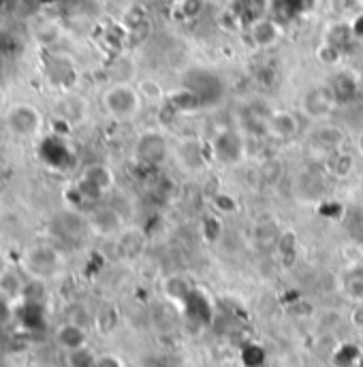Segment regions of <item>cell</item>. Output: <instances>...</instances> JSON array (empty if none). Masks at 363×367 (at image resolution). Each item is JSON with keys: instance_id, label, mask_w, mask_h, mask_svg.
I'll return each instance as SVG.
<instances>
[{"instance_id": "1", "label": "cell", "mask_w": 363, "mask_h": 367, "mask_svg": "<svg viewBox=\"0 0 363 367\" xmlns=\"http://www.w3.org/2000/svg\"><path fill=\"white\" fill-rule=\"evenodd\" d=\"M45 120L41 111L31 103H13L5 111V128L13 139L33 141L43 133Z\"/></svg>"}, {"instance_id": "2", "label": "cell", "mask_w": 363, "mask_h": 367, "mask_svg": "<svg viewBox=\"0 0 363 367\" xmlns=\"http://www.w3.org/2000/svg\"><path fill=\"white\" fill-rule=\"evenodd\" d=\"M101 101H103V109L107 111V116L118 122L135 120L137 114L141 111V103H143L139 90L131 84H112L103 92Z\"/></svg>"}, {"instance_id": "3", "label": "cell", "mask_w": 363, "mask_h": 367, "mask_svg": "<svg viewBox=\"0 0 363 367\" xmlns=\"http://www.w3.org/2000/svg\"><path fill=\"white\" fill-rule=\"evenodd\" d=\"M24 271L35 280V282H45L50 278H56L65 265L63 254L50 246V243H35L24 252L22 258Z\"/></svg>"}, {"instance_id": "4", "label": "cell", "mask_w": 363, "mask_h": 367, "mask_svg": "<svg viewBox=\"0 0 363 367\" xmlns=\"http://www.w3.org/2000/svg\"><path fill=\"white\" fill-rule=\"evenodd\" d=\"M335 101H337V97H335L333 88H316L305 94L303 114L310 118H325L331 111V107L335 105Z\"/></svg>"}, {"instance_id": "5", "label": "cell", "mask_w": 363, "mask_h": 367, "mask_svg": "<svg viewBox=\"0 0 363 367\" xmlns=\"http://www.w3.org/2000/svg\"><path fill=\"white\" fill-rule=\"evenodd\" d=\"M56 341L60 348H65L67 352H75V350H82L86 348L88 344V335L86 331L75 324V322H65L56 329Z\"/></svg>"}, {"instance_id": "6", "label": "cell", "mask_w": 363, "mask_h": 367, "mask_svg": "<svg viewBox=\"0 0 363 367\" xmlns=\"http://www.w3.org/2000/svg\"><path fill=\"white\" fill-rule=\"evenodd\" d=\"M250 35H252L254 45H259V48H271L280 39V26L273 20L259 18L256 22H252Z\"/></svg>"}, {"instance_id": "7", "label": "cell", "mask_w": 363, "mask_h": 367, "mask_svg": "<svg viewBox=\"0 0 363 367\" xmlns=\"http://www.w3.org/2000/svg\"><path fill=\"white\" fill-rule=\"evenodd\" d=\"M114 182V175L112 171L105 167V165H92L84 171V177H82V186H88L90 190L94 192H103L112 186Z\"/></svg>"}, {"instance_id": "8", "label": "cell", "mask_w": 363, "mask_h": 367, "mask_svg": "<svg viewBox=\"0 0 363 367\" xmlns=\"http://www.w3.org/2000/svg\"><path fill=\"white\" fill-rule=\"evenodd\" d=\"M269 126L273 131L276 137H282V139H288V137H295L299 126H297V118L293 114H286V111H278L271 116L269 120Z\"/></svg>"}, {"instance_id": "9", "label": "cell", "mask_w": 363, "mask_h": 367, "mask_svg": "<svg viewBox=\"0 0 363 367\" xmlns=\"http://www.w3.org/2000/svg\"><path fill=\"white\" fill-rule=\"evenodd\" d=\"M163 152H165V143L161 137L156 135H146L139 143H137V156L143 158V160H150V163H156L163 158Z\"/></svg>"}, {"instance_id": "10", "label": "cell", "mask_w": 363, "mask_h": 367, "mask_svg": "<svg viewBox=\"0 0 363 367\" xmlns=\"http://www.w3.org/2000/svg\"><path fill=\"white\" fill-rule=\"evenodd\" d=\"M137 90H139V94H141V99H143V101H154V103H156V101H161V97H163L161 88H158L154 82H150V80L139 82Z\"/></svg>"}, {"instance_id": "11", "label": "cell", "mask_w": 363, "mask_h": 367, "mask_svg": "<svg viewBox=\"0 0 363 367\" xmlns=\"http://www.w3.org/2000/svg\"><path fill=\"white\" fill-rule=\"evenodd\" d=\"M94 367H122V363L116 356H103V358H97Z\"/></svg>"}, {"instance_id": "12", "label": "cell", "mask_w": 363, "mask_h": 367, "mask_svg": "<svg viewBox=\"0 0 363 367\" xmlns=\"http://www.w3.org/2000/svg\"><path fill=\"white\" fill-rule=\"evenodd\" d=\"M359 150H361V154H363V133L359 135Z\"/></svg>"}, {"instance_id": "13", "label": "cell", "mask_w": 363, "mask_h": 367, "mask_svg": "<svg viewBox=\"0 0 363 367\" xmlns=\"http://www.w3.org/2000/svg\"><path fill=\"white\" fill-rule=\"evenodd\" d=\"M5 269H7V267H5V261H3V256H0V273H3Z\"/></svg>"}]
</instances>
